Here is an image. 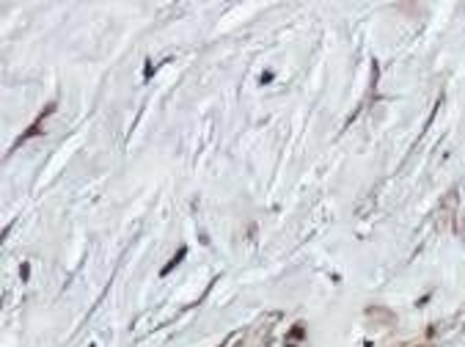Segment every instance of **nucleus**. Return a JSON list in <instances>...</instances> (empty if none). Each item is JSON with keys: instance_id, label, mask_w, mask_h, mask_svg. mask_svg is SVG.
<instances>
[{"instance_id": "obj_1", "label": "nucleus", "mask_w": 465, "mask_h": 347, "mask_svg": "<svg viewBox=\"0 0 465 347\" xmlns=\"http://www.w3.org/2000/svg\"><path fill=\"white\" fill-rule=\"evenodd\" d=\"M185 254H187V248H179V251H176V257H173V259H171V262H168V264H165V267H162V275H165V273H168V270H173V267H176V264H179V262H182V259H185Z\"/></svg>"}, {"instance_id": "obj_2", "label": "nucleus", "mask_w": 465, "mask_h": 347, "mask_svg": "<svg viewBox=\"0 0 465 347\" xmlns=\"http://www.w3.org/2000/svg\"><path fill=\"white\" fill-rule=\"evenodd\" d=\"M19 275H22V281H25V278L30 275V264H28V262H25L22 267H19Z\"/></svg>"}]
</instances>
